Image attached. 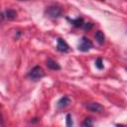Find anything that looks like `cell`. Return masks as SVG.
Instances as JSON below:
<instances>
[{
    "label": "cell",
    "instance_id": "1",
    "mask_svg": "<svg viewBox=\"0 0 127 127\" xmlns=\"http://www.w3.org/2000/svg\"><path fill=\"white\" fill-rule=\"evenodd\" d=\"M45 75V72L43 70V68L39 65H36L34 66L28 73V76L32 79V80H39L41 79L43 76Z\"/></svg>",
    "mask_w": 127,
    "mask_h": 127
},
{
    "label": "cell",
    "instance_id": "2",
    "mask_svg": "<svg viewBox=\"0 0 127 127\" xmlns=\"http://www.w3.org/2000/svg\"><path fill=\"white\" fill-rule=\"evenodd\" d=\"M46 15L50 18H53V19H56V18H59L62 16V9L59 7V6H56V5H51L49 7H47L46 9Z\"/></svg>",
    "mask_w": 127,
    "mask_h": 127
},
{
    "label": "cell",
    "instance_id": "3",
    "mask_svg": "<svg viewBox=\"0 0 127 127\" xmlns=\"http://www.w3.org/2000/svg\"><path fill=\"white\" fill-rule=\"evenodd\" d=\"M93 47V44L92 42L86 38V37H82L79 41V44L77 46V49L80 51V52H88L90 49H92Z\"/></svg>",
    "mask_w": 127,
    "mask_h": 127
},
{
    "label": "cell",
    "instance_id": "4",
    "mask_svg": "<svg viewBox=\"0 0 127 127\" xmlns=\"http://www.w3.org/2000/svg\"><path fill=\"white\" fill-rule=\"evenodd\" d=\"M57 50L61 53H67L69 51V46L67 45V43L64 39L59 38L58 39V44H57Z\"/></svg>",
    "mask_w": 127,
    "mask_h": 127
},
{
    "label": "cell",
    "instance_id": "5",
    "mask_svg": "<svg viewBox=\"0 0 127 127\" xmlns=\"http://www.w3.org/2000/svg\"><path fill=\"white\" fill-rule=\"evenodd\" d=\"M89 111L91 112H96V113H99V112H102L103 111V106L98 103V102H89L86 104L85 106Z\"/></svg>",
    "mask_w": 127,
    "mask_h": 127
},
{
    "label": "cell",
    "instance_id": "6",
    "mask_svg": "<svg viewBox=\"0 0 127 127\" xmlns=\"http://www.w3.org/2000/svg\"><path fill=\"white\" fill-rule=\"evenodd\" d=\"M46 64H47V66H48L50 69H52V70H60V69H61V65H60L56 61H54V60H52V59H48Z\"/></svg>",
    "mask_w": 127,
    "mask_h": 127
},
{
    "label": "cell",
    "instance_id": "7",
    "mask_svg": "<svg viewBox=\"0 0 127 127\" xmlns=\"http://www.w3.org/2000/svg\"><path fill=\"white\" fill-rule=\"evenodd\" d=\"M69 102H70V99L67 97V96H64V97H62L58 102H57V106H58V108H64L65 106H67L68 104H69Z\"/></svg>",
    "mask_w": 127,
    "mask_h": 127
},
{
    "label": "cell",
    "instance_id": "8",
    "mask_svg": "<svg viewBox=\"0 0 127 127\" xmlns=\"http://www.w3.org/2000/svg\"><path fill=\"white\" fill-rule=\"evenodd\" d=\"M67 20L70 22V24L72 25V26H74L75 28H79V27H82L83 26V19L81 18V17H78V18H76V19H68L67 18Z\"/></svg>",
    "mask_w": 127,
    "mask_h": 127
},
{
    "label": "cell",
    "instance_id": "9",
    "mask_svg": "<svg viewBox=\"0 0 127 127\" xmlns=\"http://www.w3.org/2000/svg\"><path fill=\"white\" fill-rule=\"evenodd\" d=\"M94 38H95L96 42H97L99 45H102V44L104 43V41H105V36H104L103 32H102V31H99V30L95 32Z\"/></svg>",
    "mask_w": 127,
    "mask_h": 127
},
{
    "label": "cell",
    "instance_id": "10",
    "mask_svg": "<svg viewBox=\"0 0 127 127\" xmlns=\"http://www.w3.org/2000/svg\"><path fill=\"white\" fill-rule=\"evenodd\" d=\"M5 16H6V18H7L8 20L12 21V20L16 19V17H17V12H16L14 9H7V10L5 11Z\"/></svg>",
    "mask_w": 127,
    "mask_h": 127
},
{
    "label": "cell",
    "instance_id": "11",
    "mask_svg": "<svg viewBox=\"0 0 127 127\" xmlns=\"http://www.w3.org/2000/svg\"><path fill=\"white\" fill-rule=\"evenodd\" d=\"M81 127H93V121L90 117H87L83 120L82 124H81Z\"/></svg>",
    "mask_w": 127,
    "mask_h": 127
},
{
    "label": "cell",
    "instance_id": "12",
    "mask_svg": "<svg viewBox=\"0 0 127 127\" xmlns=\"http://www.w3.org/2000/svg\"><path fill=\"white\" fill-rule=\"evenodd\" d=\"M65 125H66V127H72V125H73V121H72L70 114H66V116H65Z\"/></svg>",
    "mask_w": 127,
    "mask_h": 127
},
{
    "label": "cell",
    "instance_id": "13",
    "mask_svg": "<svg viewBox=\"0 0 127 127\" xmlns=\"http://www.w3.org/2000/svg\"><path fill=\"white\" fill-rule=\"evenodd\" d=\"M95 66H96L98 69H103V68H104V65H103V62H102L101 58H98V59H96V61H95Z\"/></svg>",
    "mask_w": 127,
    "mask_h": 127
},
{
    "label": "cell",
    "instance_id": "14",
    "mask_svg": "<svg viewBox=\"0 0 127 127\" xmlns=\"http://www.w3.org/2000/svg\"><path fill=\"white\" fill-rule=\"evenodd\" d=\"M82 27H83V29H84L85 31H86V30L88 31V30H90V29L93 27V24H91V23H84Z\"/></svg>",
    "mask_w": 127,
    "mask_h": 127
},
{
    "label": "cell",
    "instance_id": "15",
    "mask_svg": "<svg viewBox=\"0 0 127 127\" xmlns=\"http://www.w3.org/2000/svg\"><path fill=\"white\" fill-rule=\"evenodd\" d=\"M116 126H117V127H123L122 125H116Z\"/></svg>",
    "mask_w": 127,
    "mask_h": 127
}]
</instances>
